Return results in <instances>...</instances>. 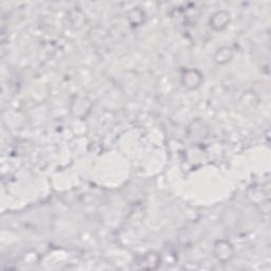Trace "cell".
<instances>
[{"label": "cell", "instance_id": "cell-4", "mask_svg": "<svg viewBox=\"0 0 271 271\" xmlns=\"http://www.w3.org/2000/svg\"><path fill=\"white\" fill-rule=\"evenodd\" d=\"M232 56H233L232 50L228 47H224L216 52V54L214 56V60L217 64L223 65V64L228 63L229 60H231Z\"/></svg>", "mask_w": 271, "mask_h": 271}, {"label": "cell", "instance_id": "cell-1", "mask_svg": "<svg viewBox=\"0 0 271 271\" xmlns=\"http://www.w3.org/2000/svg\"><path fill=\"white\" fill-rule=\"evenodd\" d=\"M214 256L216 257L218 261L223 262L224 264L227 263V262H229L234 256V250H233L232 245L229 244L228 242L218 241L215 244Z\"/></svg>", "mask_w": 271, "mask_h": 271}, {"label": "cell", "instance_id": "cell-2", "mask_svg": "<svg viewBox=\"0 0 271 271\" xmlns=\"http://www.w3.org/2000/svg\"><path fill=\"white\" fill-rule=\"evenodd\" d=\"M203 82V74L198 70H188L182 75V84L188 89H196Z\"/></svg>", "mask_w": 271, "mask_h": 271}, {"label": "cell", "instance_id": "cell-3", "mask_svg": "<svg viewBox=\"0 0 271 271\" xmlns=\"http://www.w3.org/2000/svg\"><path fill=\"white\" fill-rule=\"evenodd\" d=\"M229 22H230V15L225 11H220L215 13L211 17V19H210V25H211V28H213L216 31H221L225 29Z\"/></svg>", "mask_w": 271, "mask_h": 271}]
</instances>
